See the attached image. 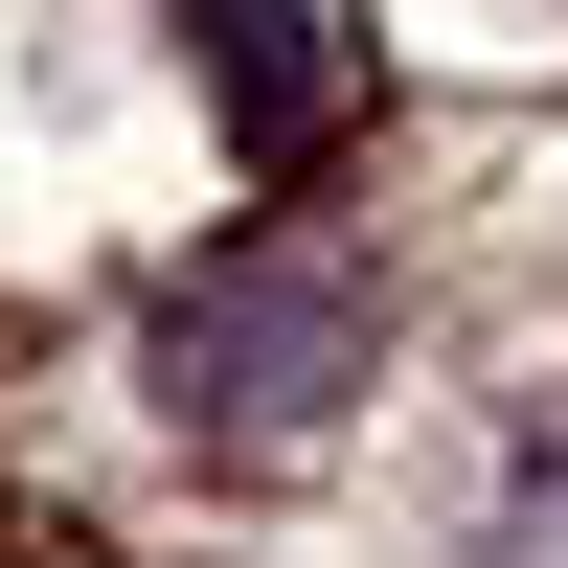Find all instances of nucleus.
Returning a JSON list of instances; mask_svg holds the SVG:
<instances>
[{
	"instance_id": "f03ea898",
	"label": "nucleus",
	"mask_w": 568,
	"mask_h": 568,
	"mask_svg": "<svg viewBox=\"0 0 568 568\" xmlns=\"http://www.w3.org/2000/svg\"><path fill=\"white\" fill-rule=\"evenodd\" d=\"M182 23V91H205V160L227 182H296L342 136V23L318 0H160Z\"/></svg>"
},
{
	"instance_id": "f257e3e1",
	"label": "nucleus",
	"mask_w": 568,
	"mask_h": 568,
	"mask_svg": "<svg viewBox=\"0 0 568 568\" xmlns=\"http://www.w3.org/2000/svg\"><path fill=\"white\" fill-rule=\"evenodd\" d=\"M387 387V273L318 251V227H227V251L160 273V409L205 455H318Z\"/></svg>"
},
{
	"instance_id": "7ed1b4c3",
	"label": "nucleus",
	"mask_w": 568,
	"mask_h": 568,
	"mask_svg": "<svg viewBox=\"0 0 568 568\" xmlns=\"http://www.w3.org/2000/svg\"><path fill=\"white\" fill-rule=\"evenodd\" d=\"M478 568H568V387H500V455H478Z\"/></svg>"
}]
</instances>
